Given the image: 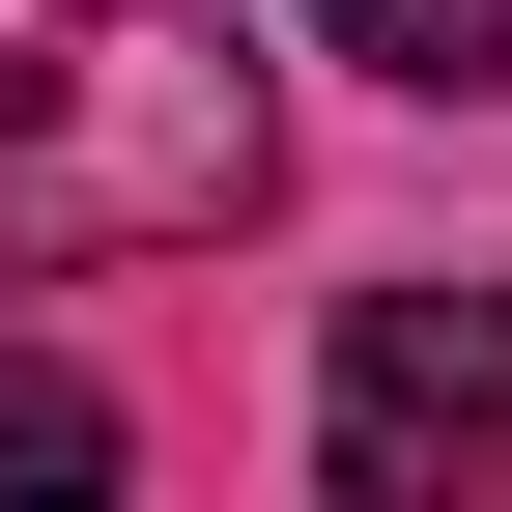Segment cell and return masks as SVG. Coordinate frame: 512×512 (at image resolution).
I'll use <instances>...</instances> for the list:
<instances>
[{
	"label": "cell",
	"mask_w": 512,
	"mask_h": 512,
	"mask_svg": "<svg viewBox=\"0 0 512 512\" xmlns=\"http://www.w3.org/2000/svg\"><path fill=\"white\" fill-rule=\"evenodd\" d=\"M285 171L228 0H0V256H200Z\"/></svg>",
	"instance_id": "obj_1"
},
{
	"label": "cell",
	"mask_w": 512,
	"mask_h": 512,
	"mask_svg": "<svg viewBox=\"0 0 512 512\" xmlns=\"http://www.w3.org/2000/svg\"><path fill=\"white\" fill-rule=\"evenodd\" d=\"M0 484H114V399H86V370H29V342H0Z\"/></svg>",
	"instance_id": "obj_4"
},
{
	"label": "cell",
	"mask_w": 512,
	"mask_h": 512,
	"mask_svg": "<svg viewBox=\"0 0 512 512\" xmlns=\"http://www.w3.org/2000/svg\"><path fill=\"white\" fill-rule=\"evenodd\" d=\"M313 456H342V512H484L512 484V313L370 285L342 342H313Z\"/></svg>",
	"instance_id": "obj_2"
},
{
	"label": "cell",
	"mask_w": 512,
	"mask_h": 512,
	"mask_svg": "<svg viewBox=\"0 0 512 512\" xmlns=\"http://www.w3.org/2000/svg\"><path fill=\"white\" fill-rule=\"evenodd\" d=\"M313 29H342L370 86H427V114H456V86H512V0H313Z\"/></svg>",
	"instance_id": "obj_3"
}]
</instances>
